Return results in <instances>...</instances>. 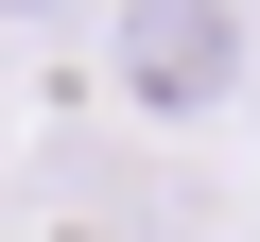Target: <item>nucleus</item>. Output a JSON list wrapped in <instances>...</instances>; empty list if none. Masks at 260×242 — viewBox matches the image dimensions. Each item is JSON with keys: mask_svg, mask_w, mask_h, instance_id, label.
Masks as SVG:
<instances>
[{"mask_svg": "<svg viewBox=\"0 0 260 242\" xmlns=\"http://www.w3.org/2000/svg\"><path fill=\"white\" fill-rule=\"evenodd\" d=\"M121 87H139L156 121H225V104L260 87L243 0H139V18H121Z\"/></svg>", "mask_w": 260, "mask_h": 242, "instance_id": "obj_1", "label": "nucleus"}, {"mask_svg": "<svg viewBox=\"0 0 260 242\" xmlns=\"http://www.w3.org/2000/svg\"><path fill=\"white\" fill-rule=\"evenodd\" d=\"M52 242H121V225H52Z\"/></svg>", "mask_w": 260, "mask_h": 242, "instance_id": "obj_2", "label": "nucleus"}]
</instances>
